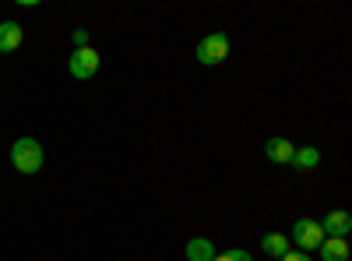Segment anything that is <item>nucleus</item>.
I'll return each mask as SVG.
<instances>
[{"instance_id":"1","label":"nucleus","mask_w":352,"mask_h":261,"mask_svg":"<svg viewBox=\"0 0 352 261\" xmlns=\"http://www.w3.org/2000/svg\"><path fill=\"white\" fill-rule=\"evenodd\" d=\"M11 163H14V169H18V173L32 177V173H39V169H43L46 152H43V145H39L36 138H18V141L11 145Z\"/></svg>"},{"instance_id":"2","label":"nucleus","mask_w":352,"mask_h":261,"mask_svg":"<svg viewBox=\"0 0 352 261\" xmlns=\"http://www.w3.org/2000/svg\"><path fill=\"white\" fill-rule=\"evenodd\" d=\"M226 56H229V36H226V32H212V36H204V39L197 43V61H201L204 67L222 64Z\"/></svg>"},{"instance_id":"3","label":"nucleus","mask_w":352,"mask_h":261,"mask_svg":"<svg viewBox=\"0 0 352 261\" xmlns=\"http://www.w3.org/2000/svg\"><path fill=\"white\" fill-rule=\"evenodd\" d=\"M67 71L74 74V78H92L96 71H99V53L92 50V46H85V50H74L71 53V61H67Z\"/></svg>"},{"instance_id":"4","label":"nucleus","mask_w":352,"mask_h":261,"mask_svg":"<svg viewBox=\"0 0 352 261\" xmlns=\"http://www.w3.org/2000/svg\"><path fill=\"white\" fill-rule=\"evenodd\" d=\"M292 240L300 244V251H317L320 240H324V233H320V222H317V219H300L296 226H292Z\"/></svg>"},{"instance_id":"5","label":"nucleus","mask_w":352,"mask_h":261,"mask_svg":"<svg viewBox=\"0 0 352 261\" xmlns=\"http://www.w3.org/2000/svg\"><path fill=\"white\" fill-rule=\"evenodd\" d=\"M349 229H352V216H349L345 209L328 212L324 219H320V233H324V237H338V240H345V237H349Z\"/></svg>"},{"instance_id":"6","label":"nucleus","mask_w":352,"mask_h":261,"mask_svg":"<svg viewBox=\"0 0 352 261\" xmlns=\"http://www.w3.org/2000/svg\"><path fill=\"white\" fill-rule=\"evenodd\" d=\"M317 251L324 261H349V240H338V237H324Z\"/></svg>"},{"instance_id":"7","label":"nucleus","mask_w":352,"mask_h":261,"mask_svg":"<svg viewBox=\"0 0 352 261\" xmlns=\"http://www.w3.org/2000/svg\"><path fill=\"white\" fill-rule=\"evenodd\" d=\"M292 152H296V145H292L289 138H272L268 145H264V156H268L272 163H289Z\"/></svg>"},{"instance_id":"8","label":"nucleus","mask_w":352,"mask_h":261,"mask_svg":"<svg viewBox=\"0 0 352 261\" xmlns=\"http://www.w3.org/2000/svg\"><path fill=\"white\" fill-rule=\"evenodd\" d=\"M21 39H25V32H21V25H18V21H4V25H0V53L18 50Z\"/></svg>"},{"instance_id":"9","label":"nucleus","mask_w":352,"mask_h":261,"mask_svg":"<svg viewBox=\"0 0 352 261\" xmlns=\"http://www.w3.org/2000/svg\"><path fill=\"white\" fill-rule=\"evenodd\" d=\"M187 258H190V261H212V258H215V247H212V240L194 237V240L187 244Z\"/></svg>"},{"instance_id":"10","label":"nucleus","mask_w":352,"mask_h":261,"mask_svg":"<svg viewBox=\"0 0 352 261\" xmlns=\"http://www.w3.org/2000/svg\"><path fill=\"white\" fill-rule=\"evenodd\" d=\"M317 163H320V152L317 149H296V152H292V159H289L292 169H314Z\"/></svg>"},{"instance_id":"11","label":"nucleus","mask_w":352,"mask_h":261,"mask_svg":"<svg viewBox=\"0 0 352 261\" xmlns=\"http://www.w3.org/2000/svg\"><path fill=\"white\" fill-rule=\"evenodd\" d=\"M261 251H264V254H272V258H282V254L289 251V237H282V233L261 237Z\"/></svg>"},{"instance_id":"12","label":"nucleus","mask_w":352,"mask_h":261,"mask_svg":"<svg viewBox=\"0 0 352 261\" xmlns=\"http://www.w3.org/2000/svg\"><path fill=\"white\" fill-rule=\"evenodd\" d=\"M212 261H254L247 251H240V247H232V251H226V254H215Z\"/></svg>"},{"instance_id":"13","label":"nucleus","mask_w":352,"mask_h":261,"mask_svg":"<svg viewBox=\"0 0 352 261\" xmlns=\"http://www.w3.org/2000/svg\"><path fill=\"white\" fill-rule=\"evenodd\" d=\"M71 43H74V50H85V46H88V32H85V28H74Z\"/></svg>"},{"instance_id":"14","label":"nucleus","mask_w":352,"mask_h":261,"mask_svg":"<svg viewBox=\"0 0 352 261\" xmlns=\"http://www.w3.org/2000/svg\"><path fill=\"white\" fill-rule=\"evenodd\" d=\"M278 261H310V254L307 251H285Z\"/></svg>"}]
</instances>
